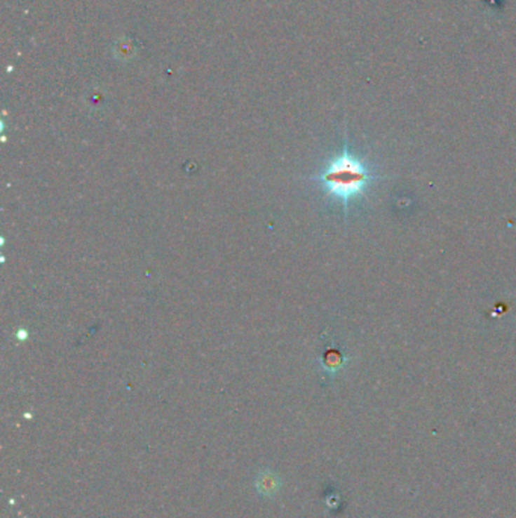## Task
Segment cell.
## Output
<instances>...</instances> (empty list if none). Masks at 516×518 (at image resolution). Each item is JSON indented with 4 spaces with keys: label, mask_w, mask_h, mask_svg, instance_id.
<instances>
[{
    "label": "cell",
    "mask_w": 516,
    "mask_h": 518,
    "mask_svg": "<svg viewBox=\"0 0 516 518\" xmlns=\"http://www.w3.org/2000/svg\"><path fill=\"white\" fill-rule=\"evenodd\" d=\"M254 486L257 489V493H259L261 496L274 497L277 493H279V489L282 486L280 477L276 473L270 472V470H264V472H261L256 476Z\"/></svg>",
    "instance_id": "obj_2"
},
{
    "label": "cell",
    "mask_w": 516,
    "mask_h": 518,
    "mask_svg": "<svg viewBox=\"0 0 516 518\" xmlns=\"http://www.w3.org/2000/svg\"><path fill=\"white\" fill-rule=\"evenodd\" d=\"M133 53H135V47L129 38H123V40L116 47V55L120 60H128Z\"/></svg>",
    "instance_id": "obj_3"
},
{
    "label": "cell",
    "mask_w": 516,
    "mask_h": 518,
    "mask_svg": "<svg viewBox=\"0 0 516 518\" xmlns=\"http://www.w3.org/2000/svg\"><path fill=\"white\" fill-rule=\"evenodd\" d=\"M379 179L364 159L353 153L346 144L341 153L332 158L313 180H317L329 197L341 201L348 209L350 201L365 194L368 187Z\"/></svg>",
    "instance_id": "obj_1"
},
{
    "label": "cell",
    "mask_w": 516,
    "mask_h": 518,
    "mask_svg": "<svg viewBox=\"0 0 516 518\" xmlns=\"http://www.w3.org/2000/svg\"><path fill=\"white\" fill-rule=\"evenodd\" d=\"M17 338H18V340H20V341L26 340V338H27V332H26V331H18V333H17Z\"/></svg>",
    "instance_id": "obj_4"
}]
</instances>
